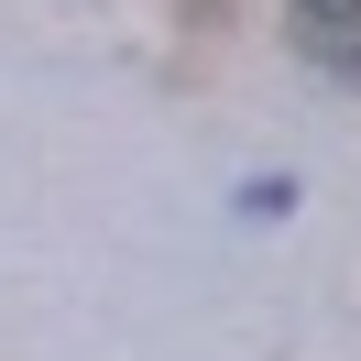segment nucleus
Masks as SVG:
<instances>
[{
  "label": "nucleus",
  "instance_id": "nucleus-1",
  "mask_svg": "<svg viewBox=\"0 0 361 361\" xmlns=\"http://www.w3.org/2000/svg\"><path fill=\"white\" fill-rule=\"evenodd\" d=\"M295 11H307L317 33H350V23H361V0H295Z\"/></svg>",
  "mask_w": 361,
  "mask_h": 361
}]
</instances>
